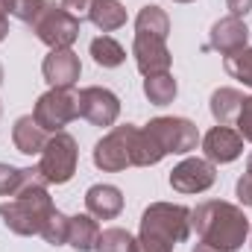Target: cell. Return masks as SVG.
<instances>
[{
    "instance_id": "cell-1",
    "label": "cell",
    "mask_w": 252,
    "mask_h": 252,
    "mask_svg": "<svg viewBox=\"0 0 252 252\" xmlns=\"http://www.w3.org/2000/svg\"><path fill=\"white\" fill-rule=\"evenodd\" d=\"M53 199L47 193V179L41 176V170L35 167H24V182L18 193L0 205V217L6 223L9 232L15 235H41V226L47 223V217L53 214Z\"/></svg>"
},
{
    "instance_id": "cell-2",
    "label": "cell",
    "mask_w": 252,
    "mask_h": 252,
    "mask_svg": "<svg viewBox=\"0 0 252 252\" xmlns=\"http://www.w3.org/2000/svg\"><path fill=\"white\" fill-rule=\"evenodd\" d=\"M190 229H196L202 244L214 250L238 252L250 235V220L238 205L223 199H208L190 211Z\"/></svg>"
},
{
    "instance_id": "cell-3",
    "label": "cell",
    "mask_w": 252,
    "mask_h": 252,
    "mask_svg": "<svg viewBox=\"0 0 252 252\" xmlns=\"http://www.w3.org/2000/svg\"><path fill=\"white\" fill-rule=\"evenodd\" d=\"M190 211L173 202H153L141 214V232L135 241V252H173L176 244L188 241Z\"/></svg>"
},
{
    "instance_id": "cell-4",
    "label": "cell",
    "mask_w": 252,
    "mask_h": 252,
    "mask_svg": "<svg viewBox=\"0 0 252 252\" xmlns=\"http://www.w3.org/2000/svg\"><path fill=\"white\" fill-rule=\"evenodd\" d=\"M76 161H79V150L73 135L67 132H53L41 150V161L38 170L47 179V185H64L70 182V176L76 173Z\"/></svg>"
},
{
    "instance_id": "cell-5",
    "label": "cell",
    "mask_w": 252,
    "mask_h": 252,
    "mask_svg": "<svg viewBox=\"0 0 252 252\" xmlns=\"http://www.w3.org/2000/svg\"><path fill=\"white\" fill-rule=\"evenodd\" d=\"M79 18H73L62 3H47L41 9V15L35 18L32 30L38 35V41H44L50 50H64L79 38Z\"/></svg>"
},
{
    "instance_id": "cell-6",
    "label": "cell",
    "mask_w": 252,
    "mask_h": 252,
    "mask_svg": "<svg viewBox=\"0 0 252 252\" xmlns=\"http://www.w3.org/2000/svg\"><path fill=\"white\" fill-rule=\"evenodd\" d=\"M32 118L47 132H62L70 121L79 118V94L73 88H50L47 94L38 97Z\"/></svg>"
},
{
    "instance_id": "cell-7",
    "label": "cell",
    "mask_w": 252,
    "mask_h": 252,
    "mask_svg": "<svg viewBox=\"0 0 252 252\" xmlns=\"http://www.w3.org/2000/svg\"><path fill=\"white\" fill-rule=\"evenodd\" d=\"M144 129L153 135V141L158 144V150L164 156L190 153V150H196V141H199V129H196V124H190L188 118H156Z\"/></svg>"
},
{
    "instance_id": "cell-8",
    "label": "cell",
    "mask_w": 252,
    "mask_h": 252,
    "mask_svg": "<svg viewBox=\"0 0 252 252\" xmlns=\"http://www.w3.org/2000/svg\"><path fill=\"white\" fill-rule=\"evenodd\" d=\"M135 126H115L106 138L97 141L94 147V164L106 173H118L132 164V144H135Z\"/></svg>"
},
{
    "instance_id": "cell-9",
    "label": "cell",
    "mask_w": 252,
    "mask_h": 252,
    "mask_svg": "<svg viewBox=\"0 0 252 252\" xmlns=\"http://www.w3.org/2000/svg\"><path fill=\"white\" fill-rule=\"evenodd\" d=\"M135 64L144 76H156V73H170V50H167V38L161 35H150V32H135Z\"/></svg>"
},
{
    "instance_id": "cell-10",
    "label": "cell",
    "mask_w": 252,
    "mask_h": 252,
    "mask_svg": "<svg viewBox=\"0 0 252 252\" xmlns=\"http://www.w3.org/2000/svg\"><path fill=\"white\" fill-rule=\"evenodd\" d=\"M79 115L94 126H112L121 115V100L109 88H82L79 91Z\"/></svg>"
},
{
    "instance_id": "cell-11",
    "label": "cell",
    "mask_w": 252,
    "mask_h": 252,
    "mask_svg": "<svg viewBox=\"0 0 252 252\" xmlns=\"http://www.w3.org/2000/svg\"><path fill=\"white\" fill-rule=\"evenodd\" d=\"M217 170L208 158H185L170 170V188L179 193H202L214 185Z\"/></svg>"
},
{
    "instance_id": "cell-12",
    "label": "cell",
    "mask_w": 252,
    "mask_h": 252,
    "mask_svg": "<svg viewBox=\"0 0 252 252\" xmlns=\"http://www.w3.org/2000/svg\"><path fill=\"white\" fill-rule=\"evenodd\" d=\"M41 73L50 82V88H73V82L82 73V64H79V56L70 47L50 50L44 56V62H41Z\"/></svg>"
},
{
    "instance_id": "cell-13",
    "label": "cell",
    "mask_w": 252,
    "mask_h": 252,
    "mask_svg": "<svg viewBox=\"0 0 252 252\" xmlns=\"http://www.w3.org/2000/svg\"><path fill=\"white\" fill-rule=\"evenodd\" d=\"M202 150H205V158L211 164H229L244 153V138L229 126H214L205 132Z\"/></svg>"
},
{
    "instance_id": "cell-14",
    "label": "cell",
    "mask_w": 252,
    "mask_h": 252,
    "mask_svg": "<svg viewBox=\"0 0 252 252\" xmlns=\"http://www.w3.org/2000/svg\"><path fill=\"white\" fill-rule=\"evenodd\" d=\"M250 41V30L241 18L229 15V18H220L214 27H211V35H208V47L223 53V56H232V53H241Z\"/></svg>"
},
{
    "instance_id": "cell-15",
    "label": "cell",
    "mask_w": 252,
    "mask_h": 252,
    "mask_svg": "<svg viewBox=\"0 0 252 252\" xmlns=\"http://www.w3.org/2000/svg\"><path fill=\"white\" fill-rule=\"evenodd\" d=\"M85 208L94 220H115L124 211V193L115 185H91L85 193Z\"/></svg>"
},
{
    "instance_id": "cell-16",
    "label": "cell",
    "mask_w": 252,
    "mask_h": 252,
    "mask_svg": "<svg viewBox=\"0 0 252 252\" xmlns=\"http://www.w3.org/2000/svg\"><path fill=\"white\" fill-rule=\"evenodd\" d=\"M12 141H15L18 153L35 156V153H41L44 144H47V129L38 124L32 115H24V118H18L15 126H12Z\"/></svg>"
},
{
    "instance_id": "cell-17",
    "label": "cell",
    "mask_w": 252,
    "mask_h": 252,
    "mask_svg": "<svg viewBox=\"0 0 252 252\" xmlns=\"http://www.w3.org/2000/svg\"><path fill=\"white\" fill-rule=\"evenodd\" d=\"M97 238H100V226L91 214H76L70 217L67 223V244L76 252H91L97 247Z\"/></svg>"
},
{
    "instance_id": "cell-18",
    "label": "cell",
    "mask_w": 252,
    "mask_h": 252,
    "mask_svg": "<svg viewBox=\"0 0 252 252\" xmlns=\"http://www.w3.org/2000/svg\"><path fill=\"white\" fill-rule=\"evenodd\" d=\"M241 106H244V94L238 88H217L211 94V115L217 126H229L232 121H238Z\"/></svg>"
},
{
    "instance_id": "cell-19",
    "label": "cell",
    "mask_w": 252,
    "mask_h": 252,
    "mask_svg": "<svg viewBox=\"0 0 252 252\" xmlns=\"http://www.w3.org/2000/svg\"><path fill=\"white\" fill-rule=\"evenodd\" d=\"M88 21L103 32H115L126 24V9L121 6V0H94Z\"/></svg>"
},
{
    "instance_id": "cell-20",
    "label": "cell",
    "mask_w": 252,
    "mask_h": 252,
    "mask_svg": "<svg viewBox=\"0 0 252 252\" xmlns=\"http://www.w3.org/2000/svg\"><path fill=\"white\" fill-rule=\"evenodd\" d=\"M135 32H150V35L167 38V32H170V18H167V12H164L161 6H156V3L144 6V9L138 12V18H135Z\"/></svg>"
},
{
    "instance_id": "cell-21",
    "label": "cell",
    "mask_w": 252,
    "mask_h": 252,
    "mask_svg": "<svg viewBox=\"0 0 252 252\" xmlns=\"http://www.w3.org/2000/svg\"><path fill=\"white\" fill-rule=\"evenodd\" d=\"M176 91H179V85H176V79H173L170 73H156V76H147V79H144V94H147V100H150L153 106H167V103H173Z\"/></svg>"
},
{
    "instance_id": "cell-22",
    "label": "cell",
    "mask_w": 252,
    "mask_h": 252,
    "mask_svg": "<svg viewBox=\"0 0 252 252\" xmlns=\"http://www.w3.org/2000/svg\"><path fill=\"white\" fill-rule=\"evenodd\" d=\"M91 56H94V62L100 67H118V64H124L126 50L112 35H100V38L91 41Z\"/></svg>"
},
{
    "instance_id": "cell-23",
    "label": "cell",
    "mask_w": 252,
    "mask_h": 252,
    "mask_svg": "<svg viewBox=\"0 0 252 252\" xmlns=\"http://www.w3.org/2000/svg\"><path fill=\"white\" fill-rule=\"evenodd\" d=\"M94 252H135V238L126 229H106L100 232Z\"/></svg>"
},
{
    "instance_id": "cell-24",
    "label": "cell",
    "mask_w": 252,
    "mask_h": 252,
    "mask_svg": "<svg viewBox=\"0 0 252 252\" xmlns=\"http://www.w3.org/2000/svg\"><path fill=\"white\" fill-rule=\"evenodd\" d=\"M44 6H47V0H0V9L24 24H35V18L41 15Z\"/></svg>"
},
{
    "instance_id": "cell-25",
    "label": "cell",
    "mask_w": 252,
    "mask_h": 252,
    "mask_svg": "<svg viewBox=\"0 0 252 252\" xmlns=\"http://www.w3.org/2000/svg\"><path fill=\"white\" fill-rule=\"evenodd\" d=\"M223 67H226V73H229V76L241 79L244 85H250V88H252V47H244L241 53L226 56Z\"/></svg>"
},
{
    "instance_id": "cell-26",
    "label": "cell",
    "mask_w": 252,
    "mask_h": 252,
    "mask_svg": "<svg viewBox=\"0 0 252 252\" xmlns=\"http://www.w3.org/2000/svg\"><path fill=\"white\" fill-rule=\"evenodd\" d=\"M67 223H70V217H64L62 211H53V214L47 217V223L41 226V238H44L47 244H53V247L67 244Z\"/></svg>"
},
{
    "instance_id": "cell-27",
    "label": "cell",
    "mask_w": 252,
    "mask_h": 252,
    "mask_svg": "<svg viewBox=\"0 0 252 252\" xmlns=\"http://www.w3.org/2000/svg\"><path fill=\"white\" fill-rule=\"evenodd\" d=\"M24 182V167L0 164V196H15Z\"/></svg>"
},
{
    "instance_id": "cell-28",
    "label": "cell",
    "mask_w": 252,
    "mask_h": 252,
    "mask_svg": "<svg viewBox=\"0 0 252 252\" xmlns=\"http://www.w3.org/2000/svg\"><path fill=\"white\" fill-rule=\"evenodd\" d=\"M238 135L252 144V97H244V106L238 112Z\"/></svg>"
},
{
    "instance_id": "cell-29",
    "label": "cell",
    "mask_w": 252,
    "mask_h": 252,
    "mask_svg": "<svg viewBox=\"0 0 252 252\" xmlns=\"http://www.w3.org/2000/svg\"><path fill=\"white\" fill-rule=\"evenodd\" d=\"M62 6L73 15V18L85 21V18H88V12H91V6H94V0H62Z\"/></svg>"
},
{
    "instance_id": "cell-30",
    "label": "cell",
    "mask_w": 252,
    "mask_h": 252,
    "mask_svg": "<svg viewBox=\"0 0 252 252\" xmlns=\"http://www.w3.org/2000/svg\"><path fill=\"white\" fill-rule=\"evenodd\" d=\"M238 199L244 202V205H252V173H244L241 179H238Z\"/></svg>"
},
{
    "instance_id": "cell-31",
    "label": "cell",
    "mask_w": 252,
    "mask_h": 252,
    "mask_svg": "<svg viewBox=\"0 0 252 252\" xmlns=\"http://www.w3.org/2000/svg\"><path fill=\"white\" fill-rule=\"evenodd\" d=\"M226 6H229V12H232L235 18H241V15L252 12V0H226Z\"/></svg>"
},
{
    "instance_id": "cell-32",
    "label": "cell",
    "mask_w": 252,
    "mask_h": 252,
    "mask_svg": "<svg viewBox=\"0 0 252 252\" xmlns=\"http://www.w3.org/2000/svg\"><path fill=\"white\" fill-rule=\"evenodd\" d=\"M6 32H9V18H6V12L0 9V41L6 38Z\"/></svg>"
},
{
    "instance_id": "cell-33",
    "label": "cell",
    "mask_w": 252,
    "mask_h": 252,
    "mask_svg": "<svg viewBox=\"0 0 252 252\" xmlns=\"http://www.w3.org/2000/svg\"><path fill=\"white\" fill-rule=\"evenodd\" d=\"M193 252H220V250H214V247H208V244H196Z\"/></svg>"
},
{
    "instance_id": "cell-34",
    "label": "cell",
    "mask_w": 252,
    "mask_h": 252,
    "mask_svg": "<svg viewBox=\"0 0 252 252\" xmlns=\"http://www.w3.org/2000/svg\"><path fill=\"white\" fill-rule=\"evenodd\" d=\"M0 85H3V67H0Z\"/></svg>"
},
{
    "instance_id": "cell-35",
    "label": "cell",
    "mask_w": 252,
    "mask_h": 252,
    "mask_svg": "<svg viewBox=\"0 0 252 252\" xmlns=\"http://www.w3.org/2000/svg\"><path fill=\"white\" fill-rule=\"evenodd\" d=\"M176 3H193V0H176Z\"/></svg>"
}]
</instances>
